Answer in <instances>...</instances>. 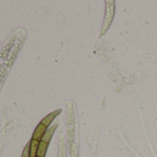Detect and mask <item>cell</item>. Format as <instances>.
<instances>
[{"mask_svg": "<svg viewBox=\"0 0 157 157\" xmlns=\"http://www.w3.org/2000/svg\"><path fill=\"white\" fill-rule=\"evenodd\" d=\"M60 113H61V110H60V109H57V110H56V111L50 113L49 115L45 116V117L43 118V120L41 121V123L44 124L46 128H48V127L51 125V123L53 122V120L56 117V116H58Z\"/></svg>", "mask_w": 157, "mask_h": 157, "instance_id": "obj_3", "label": "cell"}, {"mask_svg": "<svg viewBox=\"0 0 157 157\" xmlns=\"http://www.w3.org/2000/svg\"><path fill=\"white\" fill-rule=\"evenodd\" d=\"M56 128H57V124H55L54 126L49 127L47 128L46 132L44 133V137H43L41 141H44L46 143H49L51 139H52V137H53V135H54V133H55V131H56Z\"/></svg>", "mask_w": 157, "mask_h": 157, "instance_id": "obj_4", "label": "cell"}, {"mask_svg": "<svg viewBox=\"0 0 157 157\" xmlns=\"http://www.w3.org/2000/svg\"><path fill=\"white\" fill-rule=\"evenodd\" d=\"M48 144L44 141H40L38 151H37V157H45L47 149H48Z\"/></svg>", "mask_w": 157, "mask_h": 157, "instance_id": "obj_5", "label": "cell"}, {"mask_svg": "<svg viewBox=\"0 0 157 157\" xmlns=\"http://www.w3.org/2000/svg\"><path fill=\"white\" fill-rule=\"evenodd\" d=\"M47 128H46L44 124L39 123L38 126L36 127L33 134V140H37V141H41L42 139H43V137H44V133L46 132Z\"/></svg>", "mask_w": 157, "mask_h": 157, "instance_id": "obj_2", "label": "cell"}, {"mask_svg": "<svg viewBox=\"0 0 157 157\" xmlns=\"http://www.w3.org/2000/svg\"><path fill=\"white\" fill-rule=\"evenodd\" d=\"M115 9H116V5H115L114 0L105 1V14L104 23L102 26L100 36H103L104 34H105L108 29L110 28L114 20V16H115Z\"/></svg>", "mask_w": 157, "mask_h": 157, "instance_id": "obj_1", "label": "cell"}, {"mask_svg": "<svg viewBox=\"0 0 157 157\" xmlns=\"http://www.w3.org/2000/svg\"><path fill=\"white\" fill-rule=\"evenodd\" d=\"M21 157H31V154H30V143L27 144L22 151V155Z\"/></svg>", "mask_w": 157, "mask_h": 157, "instance_id": "obj_7", "label": "cell"}, {"mask_svg": "<svg viewBox=\"0 0 157 157\" xmlns=\"http://www.w3.org/2000/svg\"><path fill=\"white\" fill-rule=\"evenodd\" d=\"M39 143L40 141L32 140L30 142V154L31 157H37V151H38V147H39Z\"/></svg>", "mask_w": 157, "mask_h": 157, "instance_id": "obj_6", "label": "cell"}]
</instances>
